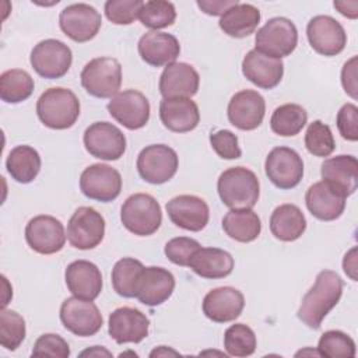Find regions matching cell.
<instances>
[{"label": "cell", "mask_w": 358, "mask_h": 358, "mask_svg": "<svg viewBox=\"0 0 358 358\" xmlns=\"http://www.w3.org/2000/svg\"><path fill=\"white\" fill-rule=\"evenodd\" d=\"M343 295V280L333 270H322L303 295L296 316L309 329L317 330Z\"/></svg>", "instance_id": "obj_1"}, {"label": "cell", "mask_w": 358, "mask_h": 358, "mask_svg": "<svg viewBox=\"0 0 358 358\" xmlns=\"http://www.w3.org/2000/svg\"><path fill=\"white\" fill-rule=\"evenodd\" d=\"M80 101L77 95L63 87L45 90L36 101V115L49 129H70L80 116Z\"/></svg>", "instance_id": "obj_2"}, {"label": "cell", "mask_w": 358, "mask_h": 358, "mask_svg": "<svg viewBox=\"0 0 358 358\" xmlns=\"http://www.w3.org/2000/svg\"><path fill=\"white\" fill-rule=\"evenodd\" d=\"M221 201L234 210L252 208L260 196V183L256 173L245 166L225 169L217 182Z\"/></svg>", "instance_id": "obj_3"}, {"label": "cell", "mask_w": 358, "mask_h": 358, "mask_svg": "<svg viewBox=\"0 0 358 358\" xmlns=\"http://www.w3.org/2000/svg\"><path fill=\"white\" fill-rule=\"evenodd\" d=\"M120 221L129 232L137 236H150L162 224L161 206L151 194L134 193L122 204Z\"/></svg>", "instance_id": "obj_4"}, {"label": "cell", "mask_w": 358, "mask_h": 358, "mask_svg": "<svg viewBox=\"0 0 358 358\" xmlns=\"http://www.w3.org/2000/svg\"><path fill=\"white\" fill-rule=\"evenodd\" d=\"M83 88L95 98H112L122 85V66L115 57H95L90 60L80 74Z\"/></svg>", "instance_id": "obj_5"}, {"label": "cell", "mask_w": 358, "mask_h": 358, "mask_svg": "<svg viewBox=\"0 0 358 358\" xmlns=\"http://www.w3.org/2000/svg\"><path fill=\"white\" fill-rule=\"evenodd\" d=\"M256 50L281 59L289 56L298 45V29L295 24L285 17L270 18L255 36Z\"/></svg>", "instance_id": "obj_6"}, {"label": "cell", "mask_w": 358, "mask_h": 358, "mask_svg": "<svg viewBox=\"0 0 358 358\" xmlns=\"http://www.w3.org/2000/svg\"><path fill=\"white\" fill-rule=\"evenodd\" d=\"M136 166L143 180L151 185H162L175 176L179 168V157L169 145L151 144L140 151Z\"/></svg>", "instance_id": "obj_7"}, {"label": "cell", "mask_w": 358, "mask_h": 358, "mask_svg": "<svg viewBox=\"0 0 358 358\" xmlns=\"http://www.w3.org/2000/svg\"><path fill=\"white\" fill-rule=\"evenodd\" d=\"M29 62L38 76L56 80L62 78L71 67V49L59 39H45L34 46Z\"/></svg>", "instance_id": "obj_8"}, {"label": "cell", "mask_w": 358, "mask_h": 358, "mask_svg": "<svg viewBox=\"0 0 358 358\" xmlns=\"http://www.w3.org/2000/svg\"><path fill=\"white\" fill-rule=\"evenodd\" d=\"M105 236V220L92 207H78L67 222V239L80 250L96 248Z\"/></svg>", "instance_id": "obj_9"}, {"label": "cell", "mask_w": 358, "mask_h": 358, "mask_svg": "<svg viewBox=\"0 0 358 358\" xmlns=\"http://www.w3.org/2000/svg\"><path fill=\"white\" fill-rule=\"evenodd\" d=\"M84 147L90 155L103 161H116L126 151V137L119 127L108 122L90 124L83 136Z\"/></svg>", "instance_id": "obj_10"}, {"label": "cell", "mask_w": 358, "mask_h": 358, "mask_svg": "<svg viewBox=\"0 0 358 358\" xmlns=\"http://www.w3.org/2000/svg\"><path fill=\"white\" fill-rule=\"evenodd\" d=\"M264 172L275 187L281 190L294 189L302 180L303 161L295 150L275 147L266 157Z\"/></svg>", "instance_id": "obj_11"}, {"label": "cell", "mask_w": 358, "mask_h": 358, "mask_svg": "<svg viewBox=\"0 0 358 358\" xmlns=\"http://www.w3.org/2000/svg\"><path fill=\"white\" fill-rule=\"evenodd\" d=\"M60 320L64 329L78 337L94 336L103 324V317L98 306L92 301L77 296L63 301L60 306Z\"/></svg>", "instance_id": "obj_12"}, {"label": "cell", "mask_w": 358, "mask_h": 358, "mask_svg": "<svg viewBox=\"0 0 358 358\" xmlns=\"http://www.w3.org/2000/svg\"><path fill=\"white\" fill-rule=\"evenodd\" d=\"M59 25L63 34L71 41L84 43L96 36L102 25V17L92 6L74 3L60 11Z\"/></svg>", "instance_id": "obj_13"}, {"label": "cell", "mask_w": 358, "mask_h": 358, "mask_svg": "<svg viewBox=\"0 0 358 358\" xmlns=\"http://www.w3.org/2000/svg\"><path fill=\"white\" fill-rule=\"evenodd\" d=\"M80 190L91 200L109 203L122 192V176L106 164H92L80 176Z\"/></svg>", "instance_id": "obj_14"}, {"label": "cell", "mask_w": 358, "mask_h": 358, "mask_svg": "<svg viewBox=\"0 0 358 358\" xmlns=\"http://www.w3.org/2000/svg\"><path fill=\"white\" fill-rule=\"evenodd\" d=\"M109 115L129 130H138L148 123L150 102L147 96L137 90H124L117 92L108 102Z\"/></svg>", "instance_id": "obj_15"}, {"label": "cell", "mask_w": 358, "mask_h": 358, "mask_svg": "<svg viewBox=\"0 0 358 358\" xmlns=\"http://www.w3.org/2000/svg\"><path fill=\"white\" fill-rule=\"evenodd\" d=\"M66 236L62 221L46 214L31 218L25 227V241L39 255L60 252L66 243Z\"/></svg>", "instance_id": "obj_16"}, {"label": "cell", "mask_w": 358, "mask_h": 358, "mask_svg": "<svg viewBox=\"0 0 358 358\" xmlns=\"http://www.w3.org/2000/svg\"><path fill=\"white\" fill-rule=\"evenodd\" d=\"M306 36L310 48L322 56H337L347 45L344 27L330 15H316L306 25Z\"/></svg>", "instance_id": "obj_17"}, {"label": "cell", "mask_w": 358, "mask_h": 358, "mask_svg": "<svg viewBox=\"0 0 358 358\" xmlns=\"http://www.w3.org/2000/svg\"><path fill=\"white\" fill-rule=\"evenodd\" d=\"M264 113L266 101L253 90H242L234 94L227 109L229 123L245 131L257 129L263 123Z\"/></svg>", "instance_id": "obj_18"}, {"label": "cell", "mask_w": 358, "mask_h": 358, "mask_svg": "<svg viewBox=\"0 0 358 358\" xmlns=\"http://www.w3.org/2000/svg\"><path fill=\"white\" fill-rule=\"evenodd\" d=\"M175 289L173 274L158 266L143 267L137 284L134 298L145 306H159L168 301Z\"/></svg>", "instance_id": "obj_19"}, {"label": "cell", "mask_w": 358, "mask_h": 358, "mask_svg": "<svg viewBox=\"0 0 358 358\" xmlns=\"http://www.w3.org/2000/svg\"><path fill=\"white\" fill-rule=\"evenodd\" d=\"M169 220L179 228L199 232L206 228L210 218L207 203L194 194H179L171 199L166 206Z\"/></svg>", "instance_id": "obj_20"}, {"label": "cell", "mask_w": 358, "mask_h": 358, "mask_svg": "<svg viewBox=\"0 0 358 358\" xmlns=\"http://www.w3.org/2000/svg\"><path fill=\"white\" fill-rule=\"evenodd\" d=\"M150 319L141 310L130 306L115 309L108 319V333L117 344L140 343L148 336Z\"/></svg>", "instance_id": "obj_21"}, {"label": "cell", "mask_w": 358, "mask_h": 358, "mask_svg": "<svg viewBox=\"0 0 358 358\" xmlns=\"http://www.w3.org/2000/svg\"><path fill=\"white\" fill-rule=\"evenodd\" d=\"M201 308L204 316L215 323L234 322L245 308V296L234 287H218L206 294Z\"/></svg>", "instance_id": "obj_22"}, {"label": "cell", "mask_w": 358, "mask_h": 358, "mask_svg": "<svg viewBox=\"0 0 358 358\" xmlns=\"http://www.w3.org/2000/svg\"><path fill=\"white\" fill-rule=\"evenodd\" d=\"M200 76L196 69L185 62H173L161 73L158 88L164 98H192L197 94Z\"/></svg>", "instance_id": "obj_23"}, {"label": "cell", "mask_w": 358, "mask_h": 358, "mask_svg": "<svg viewBox=\"0 0 358 358\" xmlns=\"http://www.w3.org/2000/svg\"><path fill=\"white\" fill-rule=\"evenodd\" d=\"M242 74L262 90H273L284 76V63L256 49L249 50L242 60Z\"/></svg>", "instance_id": "obj_24"}, {"label": "cell", "mask_w": 358, "mask_h": 358, "mask_svg": "<svg viewBox=\"0 0 358 358\" xmlns=\"http://www.w3.org/2000/svg\"><path fill=\"white\" fill-rule=\"evenodd\" d=\"M345 196L327 182L320 180L309 186L305 194V204L309 213L320 221H334L345 210Z\"/></svg>", "instance_id": "obj_25"}, {"label": "cell", "mask_w": 358, "mask_h": 358, "mask_svg": "<svg viewBox=\"0 0 358 358\" xmlns=\"http://www.w3.org/2000/svg\"><path fill=\"white\" fill-rule=\"evenodd\" d=\"M64 280L69 291L81 299L94 301L102 291V274L96 264L88 260L71 262L66 271Z\"/></svg>", "instance_id": "obj_26"}, {"label": "cell", "mask_w": 358, "mask_h": 358, "mask_svg": "<svg viewBox=\"0 0 358 358\" xmlns=\"http://www.w3.org/2000/svg\"><path fill=\"white\" fill-rule=\"evenodd\" d=\"M140 57L152 67H162L173 63L180 53V45L176 36L166 32H145L137 43Z\"/></svg>", "instance_id": "obj_27"}, {"label": "cell", "mask_w": 358, "mask_h": 358, "mask_svg": "<svg viewBox=\"0 0 358 358\" xmlns=\"http://www.w3.org/2000/svg\"><path fill=\"white\" fill-rule=\"evenodd\" d=\"M159 119L173 133H187L200 122L199 106L190 98H164L159 102Z\"/></svg>", "instance_id": "obj_28"}, {"label": "cell", "mask_w": 358, "mask_h": 358, "mask_svg": "<svg viewBox=\"0 0 358 358\" xmlns=\"http://www.w3.org/2000/svg\"><path fill=\"white\" fill-rule=\"evenodd\" d=\"M320 175L324 182L348 197L358 186V161L354 155L345 154L327 158L320 166Z\"/></svg>", "instance_id": "obj_29"}, {"label": "cell", "mask_w": 358, "mask_h": 358, "mask_svg": "<svg viewBox=\"0 0 358 358\" xmlns=\"http://www.w3.org/2000/svg\"><path fill=\"white\" fill-rule=\"evenodd\" d=\"M235 262L229 252L220 248H200L192 257L189 267L201 278L218 280L228 277Z\"/></svg>", "instance_id": "obj_30"}, {"label": "cell", "mask_w": 358, "mask_h": 358, "mask_svg": "<svg viewBox=\"0 0 358 358\" xmlns=\"http://www.w3.org/2000/svg\"><path fill=\"white\" fill-rule=\"evenodd\" d=\"M306 229V218L295 204H281L274 208L270 217V231L278 241L294 242Z\"/></svg>", "instance_id": "obj_31"}, {"label": "cell", "mask_w": 358, "mask_h": 358, "mask_svg": "<svg viewBox=\"0 0 358 358\" xmlns=\"http://www.w3.org/2000/svg\"><path fill=\"white\" fill-rule=\"evenodd\" d=\"M260 11L249 3H238L228 8L220 18L218 25L232 38H246L253 34L260 22Z\"/></svg>", "instance_id": "obj_32"}, {"label": "cell", "mask_w": 358, "mask_h": 358, "mask_svg": "<svg viewBox=\"0 0 358 358\" xmlns=\"http://www.w3.org/2000/svg\"><path fill=\"white\" fill-rule=\"evenodd\" d=\"M224 232L234 241L249 243L262 232V221L252 208H231L222 218Z\"/></svg>", "instance_id": "obj_33"}, {"label": "cell", "mask_w": 358, "mask_h": 358, "mask_svg": "<svg viewBox=\"0 0 358 358\" xmlns=\"http://www.w3.org/2000/svg\"><path fill=\"white\" fill-rule=\"evenodd\" d=\"M41 155L31 145L14 147L6 159V168L10 176L18 183H31L41 171Z\"/></svg>", "instance_id": "obj_34"}, {"label": "cell", "mask_w": 358, "mask_h": 358, "mask_svg": "<svg viewBox=\"0 0 358 358\" xmlns=\"http://www.w3.org/2000/svg\"><path fill=\"white\" fill-rule=\"evenodd\" d=\"M34 78L21 69L6 70L0 76V98L6 103H20L34 92Z\"/></svg>", "instance_id": "obj_35"}, {"label": "cell", "mask_w": 358, "mask_h": 358, "mask_svg": "<svg viewBox=\"0 0 358 358\" xmlns=\"http://www.w3.org/2000/svg\"><path fill=\"white\" fill-rule=\"evenodd\" d=\"M308 113L305 108L298 103H284L274 109L270 117V127L273 133L281 137L296 136L306 124Z\"/></svg>", "instance_id": "obj_36"}, {"label": "cell", "mask_w": 358, "mask_h": 358, "mask_svg": "<svg viewBox=\"0 0 358 358\" xmlns=\"http://www.w3.org/2000/svg\"><path fill=\"white\" fill-rule=\"evenodd\" d=\"M143 267V263L134 257H123L115 263L110 278L112 287L117 295L134 298L136 284Z\"/></svg>", "instance_id": "obj_37"}, {"label": "cell", "mask_w": 358, "mask_h": 358, "mask_svg": "<svg viewBox=\"0 0 358 358\" xmlns=\"http://www.w3.org/2000/svg\"><path fill=\"white\" fill-rule=\"evenodd\" d=\"M257 345L255 331L245 323L231 324L224 333V348L231 357H249Z\"/></svg>", "instance_id": "obj_38"}, {"label": "cell", "mask_w": 358, "mask_h": 358, "mask_svg": "<svg viewBox=\"0 0 358 358\" xmlns=\"http://www.w3.org/2000/svg\"><path fill=\"white\" fill-rule=\"evenodd\" d=\"M138 18L141 24L152 31L171 27L176 20V10L171 1L150 0L143 3Z\"/></svg>", "instance_id": "obj_39"}, {"label": "cell", "mask_w": 358, "mask_h": 358, "mask_svg": "<svg viewBox=\"0 0 358 358\" xmlns=\"http://www.w3.org/2000/svg\"><path fill=\"white\" fill-rule=\"evenodd\" d=\"M25 334L24 317L15 310L3 308L0 312V344L8 351H15L22 344Z\"/></svg>", "instance_id": "obj_40"}, {"label": "cell", "mask_w": 358, "mask_h": 358, "mask_svg": "<svg viewBox=\"0 0 358 358\" xmlns=\"http://www.w3.org/2000/svg\"><path fill=\"white\" fill-rule=\"evenodd\" d=\"M317 352L320 357L327 358H354L357 348L354 340L347 333L327 330L319 338Z\"/></svg>", "instance_id": "obj_41"}, {"label": "cell", "mask_w": 358, "mask_h": 358, "mask_svg": "<svg viewBox=\"0 0 358 358\" xmlns=\"http://www.w3.org/2000/svg\"><path fill=\"white\" fill-rule=\"evenodd\" d=\"M305 147L315 157H329L336 148L331 129L322 120L309 123L305 133Z\"/></svg>", "instance_id": "obj_42"}, {"label": "cell", "mask_w": 358, "mask_h": 358, "mask_svg": "<svg viewBox=\"0 0 358 358\" xmlns=\"http://www.w3.org/2000/svg\"><path fill=\"white\" fill-rule=\"evenodd\" d=\"M143 3L141 0H108L103 11L112 24L130 25L138 18Z\"/></svg>", "instance_id": "obj_43"}, {"label": "cell", "mask_w": 358, "mask_h": 358, "mask_svg": "<svg viewBox=\"0 0 358 358\" xmlns=\"http://www.w3.org/2000/svg\"><path fill=\"white\" fill-rule=\"evenodd\" d=\"M200 248L201 245L196 239L187 238V236H178V238H172L165 243L164 253L168 257V260L172 262L173 264L189 267V263L193 255Z\"/></svg>", "instance_id": "obj_44"}, {"label": "cell", "mask_w": 358, "mask_h": 358, "mask_svg": "<svg viewBox=\"0 0 358 358\" xmlns=\"http://www.w3.org/2000/svg\"><path fill=\"white\" fill-rule=\"evenodd\" d=\"M32 357H53V358H69L70 347L69 343L59 334L46 333L36 338L32 352Z\"/></svg>", "instance_id": "obj_45"}, {"label": "cell", "mask_w": 358, "mask_h": 358, "mask_svg": "<svg viewBox=\"0 0 358 358\" xmlns=\"http://www.w3.org/2000/svg\"><path fill=\"white\" fill-rule=\"evenodd\" d=\"M210 144L215 154L222 159H238L242 157V150L238 144V137L231 130H217L210 134Z\"/></svg>", "instance_id": "obj_46"}, {"label": "cell", "mask_w": 358, "mask_h": 358, "mask_svg": "<svg viewBox=\"0 0 358 358\" xmlns=\"http://www.w3.org/2000/svg\"><path fill=\"white\" fill-rule=\"evenodd\" d=\"M337 129L344 140H358V108L354 103H344L337 112Z\"/></svg>", "instance_id": "obj_47"}, {"label": "cell", "mask_w": 358, "mask_h": 358, "mask_svg": "<svg viewBox=\"0 0 358 358\" xmlns=\"http://www.w3.org/2000/svg\"><path fill=\"white\" fill-rule=\"evenodd\" d=\"M341 84L352 99H357V56H352L344 63L341 70Z\"/></svg>", "instance_id": "obj_48"}, {"label": "cell", "mask_w": 358, "mask_h": 358, "mask_svg": "<svg viewBox=\"0 0 358 358\" xmlns=\"http://www.w3.org/2000/svg\"><path fill=\"white\" fill-rule=\"evenodd\" d=\"M238 0H199V8L207 15H222L228 8L238 4Z\"/></svg>", "instance_id": "obj_49"}, {"label": "cell", "mask_w": 358, "mask_h": 358, "mask_svg": "<svg viewBox=\"0 0 358 358\" xmlns=\"http://www.w3.org/2000/svg\"><path fill=\"white\" fill-rule=\"evenodd\" d=\"M343 270L352 281H357V248H352L345 253L343 260Z\"/></svg>", "instance_id": "obj_50"}, {"label": "cell", "mask_w": 358, "mask_h": 358, "mask_svg": "<svg viewBox=\"0 0 358 358\" xmlns=\"http://www.w3.org/2000/svg\"><path fill=\"white\" fill-rule=\"evenodd\" d=\"M334 8L338 10V13L347 18L355 20L358 17V1H334L333 3Z\"/></svg>", "instance_id": "obj_51"}, {"label": "cell", "mask_w": 358, "mask_h": 358, "mask_svg": "<svg viewBox=\"0 0 358 358\" xmlns=\"http://www.w3.org/2000/svg\"><path fill=\"white\" fill-rule=\"evenodd\" d=\"M80 355H81V357H84V355H95V357L106 355V357H110L112 354H110L108 350L101 348L99 345H94V348H91V350H85V351H83Z\"/></svg>", "instance_id": "obj_52"}, {"label": "cell", "mask_w": 358, "mask_h": 358, "mask_svg": "<svg viewBox=\"0 0 358 358\" xmlns=\"http://www.w3.org/2000/svg\"><path fill=\"white\" fill-rule=\"evenodd\" d=\"M169 354H172V355H178L179 352H178V351H175V350L166 348L165 345H161V347L155 348L154 351H151L150 357H159V355H169Z\"/></svg>", "instance_id": "obj_53"}]
</instances>
